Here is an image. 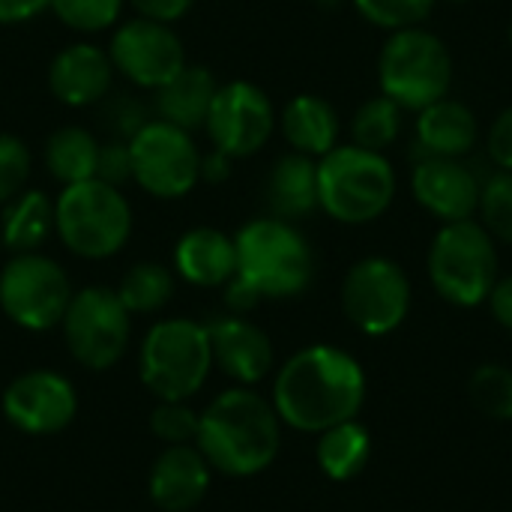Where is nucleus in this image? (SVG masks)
Wrapping results in <instances>:
<instances>
[{"label": "nucleus", "mask_w": 512, "mask_h": 512, "mask_svg": "<svg viewBox=\"0 0 512 512\" xmlns=\"http://www.w3.org/2000/svg\"><path fill=\"white\" fill-rule=\"evenodd\" d=\"M54 231L78 258H111L132 234V210L117 186L72 183L54 201Z\"/></svg>", "instance_id": "5"}, {"label": "nucleus", "mask_w": 512, "mask_h": 512, "mask_svg": "<svg viewBox=\"0 0 512 512\" xmlns=\"http://www.w3.org/2000/svg\"><path fill=\"white\" fill-rule=\"evenodd\" d=\"M213 363L240 384H258L273 366V345L267 333L237 315L219 318L207 327Z\"/></svg>", "instance_id": "19"}, {"label": "nucleus", "mask_w": 512, "mask_h": 512, "mask_svg": "<svg viewBox=\"0 0 512 512\" xmlns=\"http://www.w3.org/2000/svg\"><path fill=\"white\" fill-rule=\"evenodd\" d=\"M132 180L153 198H183L201 180V153L192 132L150 120L132 141Z\"/></svg>", "instance_id": "11"}, {"label": "nucleus", "mask_w": 512, "mask_h": 512, "mask_svg": "<svg viewBox=\"0 0 512 512\" xmlns=\"http://www.w3.org/2000/svg\"><path fill=\"white\" fill-rule=\"evenodd\" d=\"M429 279L438 297L474 309L489 300L498 282V249L492 234L474 222H447L429 249Z\"/></svg>", "instance_id": "6"}, {"label": "nucleus", "mask_w": 512, "mask_h": 512, "mask_svg": "<svg viewBox=\"0 0 512 512\" xmlns=\"http://www.w3.org/2000/svg\"><path fill=\"white\" fill-rule=\"evenodd\" d=\"M402 105H396L390 96H375L363 102L351 120V138L357 147L384 153L402 132Z\"/></svg>", "instance_id": "29"}, {"label": "nucleus", "mask_w": 512, "mask_h": 512, "mask_svg": "<svg viewBox=\"0 0 512 512\" xmlns=\"http://www.w3.org/2000/svg\"><path fill=\"white\" fill-rule=\"evenodd\" d=\"M342 309L360 333L387 336L408 318L411 282L396 261L363 258L342 282Z\"/></svg>", "instance_id": "12"}, {"label": "nucleus", "mask_w": 512, "mask_h": 512, "mask_svg": "<svg viewBox=\"0 0 512 512\" xmlns=\"http://www.w3.org/2000/svg\"><path fill=\"white\" fill-rule=\"evenodd\" d=\"M213 366L207 327L171 318L150 327L141 345V381L162 402H186L201 390Z\"/></svg>", "instance_id": "8"}, {"label": "nucleus", "mask_w": 512, "mask_h": 512, "mask_svg": "<svg viewBox=\"0 0 512 512\" xmlns=\"http://www.w3.org/2000/svg\"><path fill=\"white\" fill-rule=\"evenodd\" d=\"M204 129L213 141V150L243 159L258 153L273 129H276V114L261 87L252 81H231L222 84L210 102Z\"/></svg>", "instance_id": "13"}, {"label": "nucleus", "mask_w": 512, "mask_h": 512, "mask_svg": "<svg viewBox=\"0 0 512 512\" xmlns=\"http://www.w3.org/2000/svg\"><path fill=\"white\" fill-rule=\"evenodd\" d=\"M198 450L228 477H252L273 465L282 441L279 414L252 390H228L198 417Z\"/></svg>", "instance_id": "3"}, {"label": "nucleus", "mask_w": 512, "mask_h": 512, "mask_svg": "<svg viewBox=\"0 0 512 512\" xmlns=\"http://www.w3.org/2000/svg\"><path fill=\"white\" fill-rule=\"evenodd\" d=\"M72 300L63 267L39 252L12 255L0 270V309L24 330H48L63 321Z\"/></svg>", "instance_id": "10"}, {"label": "nucleus", "mask_w": 512, "mask_h": 512, "mask_svg": "<svg viewBox=\"0 0 512 512\" xmlns=\"http://www.w3.org/2000/svg\"><path fill=\"white\" fill-rule=\"evenodd\" d=\"M96 180L108 183V186H123L126 180H132V150L129 141H114L108 138L105 144H99V159H96Z\"/></svg>", "instance_id": "37"}, {"label": "nucleus", "mask_w": 512, "mask_h": 512, "mask_svg": "<svg viewBox=\"0 0 512 512\" xmlns=\"http://www.w3.org/2000/svg\"><path fill=\"white\" fill-rule=\"evenodd\" d=\"M381 93L408 111H423L426 105L447 96L453 84V57L441 36L423 27L393 30L381 48L378 60Z\"/></svg>", "instance_id": "7"}, {"label": "nucleus", "mask_w": 512, "mask_h": 512, "mask_svg": "<svg viewBox=\"0 0 512 512\" xmlns=\"http://www.w3.org/2000/svg\"><path fill=\"white\" fill-rule=\"evenodd\" d=\"M108 57L114 72L144 90H159L186 66L180 36L171 30V24L150 18H132L120 24L111 36Z\"/></svg>", "instance_id": "14"}, {"label": "nucleus", "mask_w": 512, "mask_h": 512, "mask_svg": "<svg viewBox=\"0 0 512 512\" xmlns=\"http://www.w3.org/2000/svg\"><path fill=\"white\" fill-rule=\"evenodd\" d=\"M510 42H512V27H510Z\"/></svg>", "instance_id": "44"}, {"label": "nucleus", "mask_w": 512, "mask_h": 512, "mask_svg": "<svg viewBox=\"0 0 512 512\" xmlns=\"http://www.w3.org/2000/svg\"><path fill=\"white\" fill-rule=\"evenodd\" d=\"M369 456H372V438L366 426H360L357 420H345L339 426L324 429L315 447L318 468L336 483L354 480L369 465Z\"/></svg>", "instance_id": "26"}, {"label": "nucleus", "mask_w": 512, "mask_h": 512, "mask_svg": "<svg viewBox=\"0 0 512 512\" xmlns=\"http://www.w3.org/2000/svg\"><path fill=\"white\" fill-rule=\"evenodd\" d=\"M480 186L483 183L462 159L423 156L411 171V192L417 204L444 225L471 219L477 213Z\"/></svg>", "instance_id": "16"}, {"label": "nucleus", "mask_w": 512, "mask_h": 512, "mask_svg": "<svg viewBox=\"0 0 512 512\" xmlns=\"http://www.w3.org/2000/svg\"><path fill=\"white\" fill-rule=\"evenodd\" d=\"M111 81L114 63L108 51L90 42L66 45L48 66V87L69 108L99 105L111 93Z\"/></svg>", "instance_id": "17"}, {"label": "nucleus", "mask_w": 512, "mask_h": 512, "mask_svg": "<svg viewBox=\"0 0 512 512\" xmlns=\"http://www.w3.org/2000/svg\"><path fill=\"white\" fill-rule=\"evenodd\" d=\"M228 174H231V156H225V153H219V150L201 156V180H207V183H222V180H228Z\"/></svg>", "instance_id": "42"}, {"label": "nucleus", "mask_w": 512, "mask_h": 512, "mask_svg": "<svg viewBox=\"0 0 512 512\" xmlns=\"http://www.w3.org/2000/svg\"><path fill=\"white\" fill-rule=\"evenodd\" d=\"M480 216L483 228L512 246V171H498L480 186Z\"/></svg>", "instance_id": "32"}, {"label": "nucleus", "mask_w": 512, "mask_h": 512, "mask_svg": "<svg viewBox=\"0 0 512 512\" xmlns=\"http://www.w3.org/2000/svg\"><path fill=\"white\" fill-rule=\"evenodd\" d=\"M150 426L156 438H162L165 444H189L198 438V414L183 402H162L153 411Z\"/></svg>", "instance_id": "36"}, {"label": "nucleus", "mask_w": 512, "mask_h": 512, "mask_svg": "<svg viewBox=\"0 0 512 512\" xmlns=\"http://www.w3.org/2000/svg\"><path fill=\"white\" fill-rule=\"evenodd\" d=\"M51 12L78 33H96L117 24L123 0H48Z\"/></svg>", "instance_id": "34"}, {"label": "nucleus", "mask_w": 512, "mask_h": 512, "mask_svg": "<svg viewBox=\"0 0 512 512\" xmlns=\"http://www.w3.org/2000/svg\"><path fill=\"white\" fill-rule=\"evenodd\" d=\"M174 267L186 282L198 288L228 285L237 270L234 237L216 228H192L174 246Z\"/></svg>", "instance_id": "21"}, {"label": "nucleus", "mask_w": 512, "mask_h": 512, "mask_svg": "<svg viewBox=\"0 0 512 512\" xmlns=\"http://www.w3.org/2000/svg\"><path fill=\"white\" fill-rule=\"evenodd\" d=\"M78 399L72 384L57 372H27L15 378L3 393V411L9 423L27 435H54L75 417Z\"/></svg>", "instance_id": "15"}, {"label": "nucleus", "mask_w": 512, "mask_h": 512, "mask_svg": "<svg viewBox=\"0 0 512 512\" xmlns=\"http://www.w3.org/2000/svg\"><path fill=\"white\" fill-rule=\"evenodd\" d=\"M210 489V462L189 444H171L150 471V498L159 510L186 512Z\"/></svg>", "instance_id": "18"}, {"label": "nucleus", "mask_w": 512, "mask_h": 512, "mask_svg": "<svg viewBox=\"0 0 512 512\" xmlns=\"http://www.w3.org/2000/svg\"><path fill=\"white\" fill-rule=\"evenodd\" d=\"M468 396L474 408L498 423L512 420V369L501 363H486L480 366L471 381H468Z\"/></svg>", "instance_id": "30"}, {"label": "nucleus", "mask_w": 512, "mask_h": 512, "mask_svg": "<svg viewBox=\"0 0 512 512\" xmlns=\"http://www.w3.org/2000/svg\"><path fill=\"white\" fill-rule=\"evenodd\" d=\"M219 84L207 66L186 63L168 84L153 90V114L156 120H165L177 129H201L210 111V102L216 96Z\"/></svg>", "instance_id": "20"}, {"label": "nucleus", "mask_w": 512, "mask_h": 512, "mask_svg": "<svg viewBox=\"0 0 512 512\" xmlns=\"http://www.w3.org/2000/svg\"><path fill=\"white\" fill-rule=\"evenodd\" d=\"M171 294H174V276L168 267H162L156 261H141V264L129 267L117 288V297L123 300L129 315L159 312L171 300Z\"/></svg>", "instance_id": "28"}, {"label": "nucleus", "mask_w": 512, "mask_h": 512, "mask_svg": "<svg viewBox=\"0 0 512 512\" xmlns=\"http://www.w3.org/2000/svg\"><path fill=\"white\" fill-rule=\"evenodd\" d=\"M48 9V0H0V24H18Z\"/></svg>", "instance_id": "41"}, {"label": "nucleus", "mask_w": 512, "mask_h": 512, "mask_svg": "<svg viewBox=\"0 0 512 512\" xmlns=\"http://www.w3.org/2000/svg\"><path fill=\"white\" fill-rule=\"evenodd\" d=\"M357 12L381 27V30H405V27H420L432 9H435V0H354Z\"/></svg>", "instance_id": "33"}, {"label": "nucleus", "mask_w": 512, "mask_h": 512, "mask_svg": "<svg viewBox=\"0 0 512 512\" xmlns=\"http://www.w3.org/2000/svg\"><path fill=\"white\" fill-rule=\"evenodd\" d=\"M264 201L276 219L294 222L318 210V162L303 153L282 156L264 183Z\"/></svg>", "instance_id": "23"}, {"label": "nucleus", "mask_w": 512, "mask_h": 512, "mask_svg": "<svg viewBox=\"0 0 512 512\" xmlns=\"http://www.w3.org/2000/svg\"><path fill=\"white\" fill-rule=\"evenodd\" d=\"M417 141L423 147V156L462 159L477 144V117L465 102L444 96L420 111Z\"/></svg>", "instance_id": "22"}, {"label": "nucleus", "mask_w": 512, "mask_h": 512, "mask_svg": "<svg viewBox=\"0 0 512 512\" xmlns=\"http://www.w3.org/2000/svg\"><path fill=\"white\" fill-rule=\"evenodd\" d=\"M30 177V150L21 138L0 132V204H9L24 192Z\"/></svg>", "instance_id": "35"}, {"label": "nucleus", "mask_w": 512, "mask_h": 512, "mask_svg": "<svg viewBox=\"0 0 512 512\" xmlns=\"http://www.w3.org/2000/svg\"><path fill=\"white\" fill-rule=\"evenodd\" d=\"M51 231H54V201L39 189L15 195L0 216V237L6 249L15 255L36 252Z\"/></svg>", "instance_id": "25"}, {"label": "nucleus", "mask_w": 512, "mask_h": 512, "mask_svg": "<svg viewBox=\"0 0 512 512\" xmlns=\"http://www.w3.org/2000/svg\"><path fill=\"white\" fill-rule=\"evenodd\" d=\"M237 270L228 282V306L246 312L261 300L303 294L315 273V258L306 237L285 219L264 216L246 222L237 237Z\"/></svg>", "instance_id": "2"}, {"label": "nucleus", "mask_w": 512, "mask_h": 512, "mask_svg": "<svg viewBox=\"0 0 512 512\" xmlns=\"http://www.w3.org/2000/svg\"><path fill=\"white\" fill-rule=\"evenodd\" d=\"M282 135L303 156H327L339 141V117L321 96L300 93L282 111Z\"/></svg>", "instance_id": "24"}, {"label": "nucleus", "mask_w": 512, "mask_h": 512, "mask_svg": "<svg viewBox=\"0 0 512 512\" xmlns=\"http://www.w3.org/2000/svg\"><path fill=\"white\" fill-rule=\"evenodd\" d=\"M135 6V12L141 18H150V21H162V24H171L177 18H183L195 0H129Z\"/></svg>", "instance_id": "39"}, {"label": "nucleus", "mask_w": 512, "mask_h": 512, "mask_svg": "<svg viewBox=\"0 0 512 512\" xmlns=\"http://www.w3.org/2000/svg\"><path fill=\"white\" fill-rule=\"evenodd\" d=\"M153 108H147L132 93H108L99 102V123L114 141H132L153 117Z\"/></svg>", "instance_id": "31"}, {"label": "nucleus", "mask_w": 512, "mask_h": 512, "mask_svg": "<svg viewBox=\"0 0 512 512\" xmlns=\"http://www.w3.org/2000/svg\"><path fill=\"white\" fill-rule=\"evenodd\" d=\"M60 324L69 354L93 372L111 369L129 345V309L117 291L102 285L72 294Z\"/></svg>", "instance_id": "9"}, {"label": "nucleus", "mask_w": 512, "mask_h": 512, "mask_svg": "<svg viewBox=\"0 0 512 512\" xmlns=\"http://www.w3.org/2000/svg\"><path fill=\"white\" fill-rule=\"evenodd\" d=\"M366 399V375L360 363L333 345L297 351L276 375L273 408L282 423L321 435L330 426L357 420Z\"/></svg>", "instance_id": "1"}, {"label": "nucleus", "mask_w": 512, "mask_h": 512, "mask_svg": "<svg viewBox=\"0 0 512 512\" xmlns=\"http://www.w3.org/2000/svg\"><path fill=\"white\" fill-rule=\"evenodd\" d=\"M489 306H492L495 321H498L504 330H512V276L495 282V288H492V294H489Z\"/></svg>", "instance_id": "40"}, {"label": "nucleus", "mask_w": 512, "mask_h": 512, "mask_svg": "<svg viewBox=\"0 0 512 512\" xmlns=\"http://www.w3.org/2000/svg\"><path fill=\"white\" fill-rule=\"evenodd\" d=\"M450 3H468V0H450Z\"/></svg>", "instance_id": "43"}, {"label": "nucleus", "mask_w": 512, "mask_h": 512, "mask_svg": "<svg viewBox=\"0 0 512 512\" xmlns=\"http://www.w3.org/2000/svg\"><path fill=\"white\" fill-rule=\"evenodd\" d=\"M486 150H489V159L501 171H512V105L507 111H501L498 120L492 123L489 138H486Z\"/></svg>", "instance_id": "38"}, {"label": "nucleus", "mask_w": 512, "mask_h": 512, "mask_svg": "<svg viewBox=\"0 0 512 512\" xmlns=\"http://www.w3.org/2000/svg\"><path fill=\"white\" fill-rule=\"evenodd\" d=\"M396 198V171L384 153L345 144L318 162V207L345 225L375 222Z\"/></svg>", "instance_id": "4"}, {"label": "nucleus", "mask_w": 512, "mask_h": 512, "mask_svg": "<svg viewBox=\"0 0 512 512\" xmlns=\"http://www.w3.org/2000/svg\"><path fill=\"white\" fill-rule=\"evenodd\" d=\"M96 159H99V141L93 132L81 126H63L48 135L45 141V165L51 177L63 186L96 180Z\"/></svg>", "instance_id": "27"}]
</instances>
